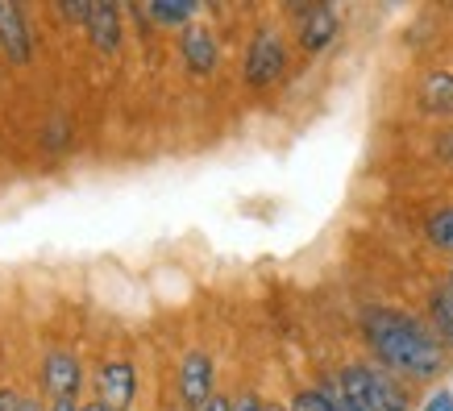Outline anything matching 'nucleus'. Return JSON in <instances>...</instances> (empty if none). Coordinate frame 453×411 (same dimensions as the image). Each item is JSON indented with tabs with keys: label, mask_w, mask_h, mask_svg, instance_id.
Segmentation results:
<instances>
[{
	"label": "nucleus",
	"mask_w": 453,
	"mask_h": 411,
	"mask_svg": "<svg viewBox=\"0 0 453 411\" xmlns=\"http://www.w3.org/2000/svg\"><path fill=\"white\" fill-rule=\"evenodd\" d=\"M146 13L158 21V26H192V17L200 13V4H192V0H175V4H146Z\"/></svg>",
	"instance_id": "obj_12"
},
{
	"label": "nucleus",
	"mask_w": 453,
	"mask_h": 411,
	"mask_svg": "<svg viewBox=\"0 0 453 411\" xmlns=\"http://www.w3.org/2000/svg\"><path fill=\"white\" fill-rule=\"evenodd\" d=\"M433 312H445V316H453V287H441L437 295H433Z\"/></svg>",
	"instance_id": "obj_17"
},
{
	"label": "nucleus",
	"mask_w": 453,
	"mask_h": 411,
	"mask_svg": "<svg viewBox=\"0 0 453 411\" xmlns=\"http://www.w3.org/2000/svg\"><path fill=\"white\" fill-rule=\"evenodd\" d=\"M362 332H366L374 357L403 378L425 383V378H437L445 370V345L437 341V332H428L412 316L391 312V308H371L362 316Z\"/></svg>",
	"instance_id": "obj_1"
},
{
	"label": "nucleus",
	"mask_w": 453,
	"mask_h": 411,
	"mask_svg": "<svg viewBox=\"0 0 453 411\" xmlns=\"http://www.w3.org/2000/svg\"><path fill=\"white\" fill-rule=\"evenodd\" d=\"M183 58H188V67L196 75H208L217 67V38H212V29L200 26V21L183 26Z\"/></svg>",
	"instance_id": "obj_8"
},
{
	"label": "nucleus",
	"mask_w": 453,
	"mask_h": 411,
	"mask_svg": "<svg viewBox=\"0 0 453 411\" xmlns=\"http://www.w3.org/2000/svg\"><path fill=\"white\" fill-rule=\"evenodd\" d=\"M80 411H109V407H104V403L96 399V403H88V407H80Z\"/></svg>",
	"instance_id": "obj_23"
},
{
	"label": "nucleus",
	"mask_w": 453,
	"mask_h": 411,
	"mask_svg": "<svg viewBox=\"0 0 453 411\" xmlns=\"http://www.w3.org/2000/svg\"><path fill=\"white\" fill-rule=\"evenodd\" d=\"M50 411H80V407H75L71 399H63V403H55V407H50Z\"/></svg>",
	"instance_id": "obj_22"
},
{
	"label": "nucleus",
	"mask_w": 453,
	"mask_h": 411,
	"mask_svg": "<svg viewBox=\"0 0 453 411\" xmlns=\"http://www.w3.org/2000/svg\"><path fill=\"white\" fill-rule=\"evenodd\" d=\"M288 411H333V399L325 391H300V395L291 399Z\"/></svg>",
	"instance_id": "obj_14"
},
{
	"label": "nucleus",
	"mask_w": 453,
	"mask_h": 411,
	"mask_svg": "<svg viewBox=\"0 0 453 411\" xmlns=\"http://www.w3.org/2000/svg\"><path fill=\"white\" fill-rule=\"evenodd\" d=\"M433 329H437V341L445 345V349H453V316L433 312Z\"/></svg>",
	"instance_id": "obj_15"
},
{
	"label": "nucleus",
	"mask_w": 453,
	"mask_h": 411,
	"mask_svg": "<svg viewBox=\"0 0 453 411\" xmlns=\"http://www.w3.org/2000/svg\"><path fill=\"white\" fill-rule=\"evenodd\" d=\"M0 46H4L9 63H17V67H26V63H29L34 42H29V29H26V13H21V4H0Z\"/></svg>",
	"instance_id": "obj_7"
},
{
	"label": "nucleus",
	"mask_w": 453,
	"mask_h": 411,
	"mask_svg": "<svg viewBox=\"0 0 453 411\" xmlns=\"http://www.w3.org/2000/svg\"><path fill=\"white\" fill-rule=\"evenodd\" d=\"M204 411H234V403H229V399H220V395H212V403H208Z\"/></svg>",
	"instance_id": "obj_20"
},
{
	"label": "nucleus",
	"mask_w": 453,
	"mask_h": 411,
	"mask_svg": "<svg viewBox=\"0 0 453 411\" xmlns=\"http://www.w3.org/2000/svg\"><path fill=\"white\" fill-rule=\"evenodd\" d=\"M325 395L333 399V411H357L354 403H349V395H345V391H342V383H337V386H329Z\"/></svg>",
	"instance_id": "obj_16"
},
{
	"label": "nucleus",
	"mask_w": 453,
	"mask_h": 411,
	"mask_svg": "<svg viewBox=\"0 0 453 411\" xmlns=\"http://www.w3.org/2000/svg\"><path fill=\"white\" fill-rule=\"evenodd\" d=\"M234 411H266V403L258 395H242V399H234Z\"/></svg>",
	"instance_id": "obj_18"
},
{
	"label": "nucleus",
	"mask_w": 453,
	"mask_h": 411,
	"mask_svg": "<svg viewBox=\"0 0 453 411\" xmlns=\"http://www.w3.org/2000/svg\"><path fill=\"white\" fill-rule=\"evenodd\" d=\"M179 395L183 407L204 411L212 403V362L204 354H188L183 357V370H179Z\"/></svg>",
	"instance_id": "obj_5"
},
{
	"label": "nucleus",
	"mask_w": 453,
	"mask_h": 411,
	"mask_svg": "<svg viewBox=\"0 0 453 411\" xmlns=\"http://www.w3.org/2000/svg\"><path fill=\"white\" fill-rule=\"evenodd\" d=\"M17 411H42L34 399H17Z\"/></svg>",
	"instance_id": "obj_21"
},
{
	"label": "nucleus",
	"mask_w": 453,
	"mask_h": 411,
	"mask_svg": "<svg viewBox=\"0 0 453 411\" xmlns=\"http://www.w3.org/2000/svg\"><path fill=\"white\" fill-rule=\"evenodd\" d=\"M296 17H303L300 21V46L308 50V55H316V50H325L333 38H337V13H333L329 4H296L291 9Z\"/></svg>",
	"instance_id": "obj_6"
},
{
	"label": "nucleus",
	"mask_w": 453,
	"mask_h": 411,
	"mask_svg": "<svg viewBox=\"0 0 453 411\" xmlns=\"http://www.w3.org/2000/svg\"><path fill=\"white\" fill-rule=\"evenodd\" d=\"M96 391H100V403L109 411H125L138 395V374L129 362H109V366H100L96 374Z\"/></svg>",
	"instance_id": "obj_4"
},
{
	"label": "nucleus",
	"mask_w": 453,
	"mask_h": 411,
	"mask_svg": "<svg viewBox=\"0 0 453 411\" xmlns=\"http://www.w3.org/2000/svg\"><path fill=\"white\" fill-rule=\"evenodd\" d=\"M88 34H92V42L100 50H117L121 46V9L117 4H92Z\"/></svg>",
	"instance_id": "obj_10"
},
{
	"label": "nucleus",
	"mask_w": 453,
	"mask_h": 411,
	"mask_svg": "<svg viewBox=\"0 0 453 411\" xmlns=\"http://www.w3.org/2000/svg\"><path fill=\"white\" fill-rule=\"evenodd\" d=\"M283 63H288V55H283L279 34L275 29H258V38H254L246 55V83L250 88H271L283 75Z\"/></svg>",
	"instance_id": "obj_3"
},
{
	"label": "nucleus",
	"mask_w": 453,
	"mask_h": 411,
	"mask_svg": "<svg viewBox=\"0 0 453 411\" xmlns=\"http://www.w3.org/2000/svg\"><path fill=\"white\" fill-rule=\"evenodd\" d=\"M425 411H453V395H437L433 403H428Z\"/></svg>",
	"instance_id": "obj_19"
},
{
	"label": "nucleus",
	"mask_w": 453,
	"mask_h": 411,
	"mask_svg": "<svg viewBox=\"0 0 453 411\" xmlns=\"http://www.w3.org/2000/svg\"><path fill=\"white\" fill-rule=\"evenodd\" d=\"M46 391H50L55 403H63V399H71L75 391H80V362H75L71 354H50L46 357Z\"/></svg>",
	"instance_id": "obj_9"
},
{
	"label": "nucleus",
	"mask_w": 453,
	"mask_h": 411,
	"mask_svg": "<svg viewBox=\"0 0 453 411\" xmlns=\"http://www.w3.org/2000/svg\"><path fill=\"white\" fill-rule=\"evenodd\" d=\"M428 241L441 249H453V208H445V212L428 220Z\"/></svg>",
	"instance_id": "obj_13"
},
{
	"label": "nucleus",
	"mask_w": 453,
	"mask_h": 411,
	"mask_svg": "<svg viewBox=\"0 0 453 411\" xmlns=\"http://www.w3.org/2000/svg\"><path fill=\"white\" fill-rule=\"evenodd\" d=\"M420 109L433 117H453V71H437L428 75L420 88Z\"/></svg>",
	"instance_id": "obj_11"
},
{
	"label": "nucleus",
	"mask_w": 453,
	"mask_h": 411,
	"mask_svg": "<svg viewBox=\"0 0 453 411\" xmlns=\"http://www.w3.org/2000/svg\"><path fill=\"white\" fill-rule=\"evenodd\" d=\"M449 287H453V270H449Z\"/></svg>",
	"instance_id": "obj_24"
},
{
	"label": "nucleus",
	"mask_w": 453,
	"mask_h": 411,
	"mask_svg": "<svg viewBox=\"0 0 453 411\" xmlns=\"http://www.w3.org/2000/svg\"><path fill=\"white\" fill-rule=\"evenodd\" d=\"M342 391L349 395L357 411H408V395L391 374L374 370V366H345L342 370Z\"/></svg>",
	"instance_id": "obj_2"
}]
</instances>
